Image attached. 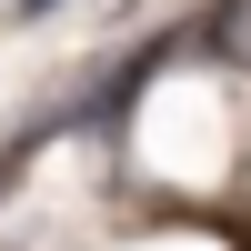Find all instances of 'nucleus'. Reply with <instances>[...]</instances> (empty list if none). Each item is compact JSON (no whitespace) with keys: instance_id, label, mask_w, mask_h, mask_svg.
Returning <instances> with one entry per match:
<instances>
[{"instance_id":"1","label":"nucleus","mask_w":251,"mask_h":251,"mask_svg":"<svg viewBox=\"0 0 251 251\" xmlns=\"http://www.w3.org/2000/svg\"><path fill=\"white\" fill-rule=\"evenodd\" d=\"M211 40H221V50H241V60H251V0H241V10H221V20H211Z\"/></svg>"},{"instance_id":"2","label":"nucleus","mask_w":251,"mask_h":251,"mask_svg":"<svg viewBox=\"0 0 251 251\" xmlns=\"http://www.w3.org/2000/svg\"><path fill=\"white\" fill-rule=\"evenodd\" d=\"M10 10H20V20H40V10H60V0H10Z\"/></svg>"}]
</instances>
